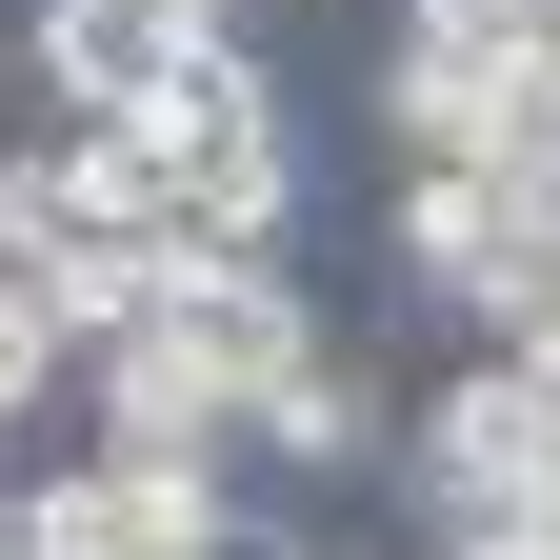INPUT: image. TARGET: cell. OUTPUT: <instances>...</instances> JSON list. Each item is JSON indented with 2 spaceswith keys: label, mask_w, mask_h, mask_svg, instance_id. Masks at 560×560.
I'll use <instances>...</instances> for the list:
<instances>
[{
  "label": "cell",
  "mask_w": 560,
  "mask_h": 560,
  "mask_svg": "<svg viewBox=\"0 0 560 560\" xmlns=\"http://www.w3.org/2000/svg\"><path fill=\"white\" fill-rule=\"evenodd\" d=\"M120 161H140V221H161L180 260H221V241H301V180H320V161H301V101H280L241 40L200 60V81L140 101Z\"/></svg>",
  "instance_id": "cell-1"
},
{
  "label": "cell",
  "mask_w": 560,
  "mask_h": 560,
  "mask_svg": "<svg viewBox=\"0 0 560 560\" xmlns=\"http://www.w3.org/2000/svg\"><path fill=\"white\" fill-rule=\"evenodd\" d=\"M521 521H540V540H560V480H540V501H521Z\"/></svg>",
  "instance_id": "cell-13"
},
{
  "label": "cell",
  "mask_w": 560,
  "mask_h": 560,
  "mask_svg": "<svg viewBox=\"0 0 560 560\" xmlns=\"http://www.w3.org/2000/svg\"><path fill=\"white\" fill-rule=\"evenodd\" d=\"M381 161H501V81L480 60H441V40H381Z\"/></svg>",
  "instance_id": "cell-8"
},
{
  "label": "cell",
  "mask_w": 560,
  "mask_h": 560,
  "mask_svg": "<svg viewBox=\"0 0 560 560\" xmlns=\"http://www.w3.org/2000/svg\"><path fill=\"white\" fill-rule=\"evenodd\" d=\"M0 460H21V441H0Z\"/></svg>",
  "instance_id": "cell-14"
},
{
  "label": "cell",
  "mask_w": 560,
  "mask_h": 560,
  "mask_svg": "<svg viewBox=\"0 0 560 560\" xmlns=\"http://www.w3.org/2000/svg\"><path fill=\"white\" fill-rule=\"evenodd\" d=\"M161 340H180V361L221 381V420H241V400L320 340V280L280 260V241H221V260H180V280H161Z\"/></svg>",
  "instance_id": "cell-5"
},
{
  "label": "cell",
  "mask_w": 560,
  "mask_h": 560,
  "mask_svg": "<svg viewBox=\"0 0 560 560\" xmlns=\"http://www.w3.org/2000/svg\"><path fill=\"white\" fill-rule=\"evenodd\" d=\"M381 480L420 501V540H441V521H521L540 480H560V381L480 340L441 400H400V460H381Z\"/></svg>",
  "instance_id": "cell-2"
},
{
  "label": "cell",
  "mask_w": 560,
  "mask_h": 560,
  "mask_svg": "<svg viewBox=\"0 0 560 560\" xmlns=\"http://www.w3.org/2000/svg\"><path fill=\"white\" fill-rule=\"evenodd\" d=\"M501 221H521V180H501V161H400V200H381V241H400L420 301H460V280L501 260Z\"/></svg>",
  "instance_id": "cell-7"
},
{
  "label": "cell",
  "mask_w": 560,
  "mask_h": 560,
  "mask_svg": "<svg viewBox=\"0 0 560 560\" xmlns=\"http://www.w3.org/2000/svg\"><path fill=\"white\" fill-rule=\"evenodd\" d=\"M221 40H241V0H21V21H0V81L60 101V120H140Z\"/></svg>",
  "instance_id": "cell-3"
},
{
  "label": "cell",
  "mask_w": 560,
  "mask_h": 560,
  "mask_svg": "<svg viewBox=\"0 0 560 560\" xmlns=\"http://www.w3.org/2000/svg\"><path fill=\"white\" fill-rule=\"evenodd\" d=\"M60 381H81V340H60V320H40V280L0 260V441H21V420H40Z\"/></svg>",
  "instance_id": "cell-11"
},
{
  "label": "cell",
  "mask_w": 560,
  "mask_h": 560,
  "mask_svg": "<svg viewBox=\"0 0 560 560\" xmlns=\"http://www.w3.org/2000/svg\"><path fill=\"white\" fill-rule=\"evenodd\" d=\"M21 280H40V320H60V340H120V320H161L180 241H140V221H120V241H40Z\"/></svg>",
  "instance_id": "cell-9"
},
{
  "label": "cell",
  "mask_w": 560,
  "mask_h": 560,
  "mask_svg": "<svg viewBox=\"0 0 560 560\" xmlns=\"http://www.w3.org/2000/svg\"><path fill=\"white\" fill-rule=\"evenodd\" d=\"M60 400H81V441H101V460H241V420H221V381H200V361H180L161 320H120V340H81V381H60Z\"/></svg>",
  "instance_id": "cell-6"
},
{
  "label": "cell",
  "mask_w": 560,
  "mask_h": 560,
  "mask_svg": "<svg viewBox=\"0 0 560 560\" xmlns=\"http://www.w3.org/2000/svg\"><path fill=\"white\" fill-rule=\"evenodd\" d=\"M420 560H560V540H540V521H441Z\"/></svg>",
  "instance_id": "cell-12"
},
{
  "label": "cell",
  "mask_w": 560,
  "mask_h": 560,
  "mask_svg": "<svg viewBox=\"0 0 560 560\" xmlns=\"http://www.w3.org/2000/svg\"><path fill=\"white\" fill-rule=\"evenodd\" d=\"M381 460H400V381L320 320L301 361L241 400V480H301V501H340V480H381Z\"/></svg>",
  "instance_id": "cell-4"
},
{
  "label": "cell",
  "mask_w": 560,
  "mask_h": 560,
  "mask_svg": "<svg viewBox=\"0 0 560 560\" xmlns=\"http://www.w3.org/2000/svg\"><path fill=\"white\" fill-rule=\"evenodd\" d=\"M460 340H501V361L560 381V200H521V221H501V260L460 280Z\"/></svg>",
  "instance_id": "cell-10"
}]
</instances>
